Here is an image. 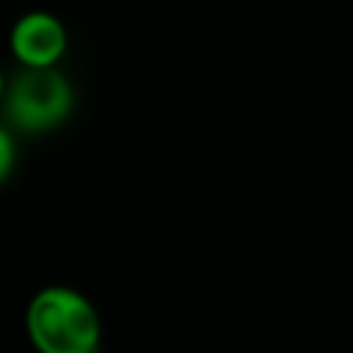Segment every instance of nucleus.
Instances as JSON below:
<instances>
[{"instance_id": "obj_2", "label": "nucleus", "mask_w": 353, "mask_h": 353, "mask_svg": "<svg viewBox=\"0 0 353 353\" xmlns=\"http://www.w3.org/2000/svg\"><path fill=\"white\" fill-rule=\"evenodd\" d=\"M3 97L8 119L25 132H44L58 127L72 113L74 102L69 80L55 66L19 72L11 85H6Z\"/></svg>"}, {"instance_id": "obj_4", "label": "nucleus", "mask_w": 353, "mask_h": 353, "mask_svg": "<svg viewBox=\"0 0 353 353\" xmlns=\"http://www.w3.org/2000/svg\"><path fill=\"white\" fill-rule=\"evenodd\" d=\"M14 157H17V152H14V138H11V132L0 124V182L11 174Z\"/></svg>"}, {"instance_id": "obj_1", "label": "nucleus", "mask_w": 353, "mask_h": 353, "mask_svg": "<svg viewBox=\"0 0 353 353\" xmlns=\"http://www.w3.org/2000/svg\"><path fill=\"white\" fill-rule=\"evenodd\" d=\"M28 336L39 353H94L99 314L72 287H44L28 306Z\"/></svg>"}, {"instance_id": "obj_5", "label": "nucleus", "mask_w": 353, "mask_h": 353, "mask_svg": "<svg viewBox=\"0 0 353 353\" xmlns=\"http://www.w3.org/2000/svg\"><path fill=\"white\" fill-rule=\"evenodd\" d=\"M3 91H6V80H3V72H0V99H3Z\"/></svg>"}, {"instance_id": "obj_3", "label": "nucleus", "mask_w": 353, "mask_h": 353, "mask_svg": "<svg viewBox=\"0 0 353 353\" xmlns=\"http://www.w3.org/2000/svg\"><path fill=\"white\" fill-rule=\"evenodd\" d=\"M11 52L25 69H52L66 52V28L47 11H30L11 28Z\"/></svg>"}]
</instances>
